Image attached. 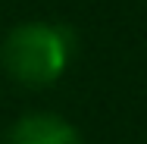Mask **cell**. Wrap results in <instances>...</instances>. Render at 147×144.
<instances>
[{
    "instance_id": "1",
    "label": "cell",
    "mask_w": 147,
    "mask_h": 144,
    "mask_svg": "<svg viewBox=\"0 0 147 144\" xmlns=\"http://www.w3.org/2000/svg\"><path fill=\"white\" fill-rule=\"evenodd\" d=\"M72 53V34L59 25L28 22L6 34L0 59L6 72L28 88H44L57 82Z\"/></svg>"
},
{
    "instance_id": "2",
    "label": "cell",
    "mask_w": 147,
    "mask_h": 144,
    "mask_svg": "<svg viewBox=\"0 0 147 144\" xmlns=\"http://www.w3.org/2000/svg\"><path fill=\"white\" fill-rule=\"evenodd\" d=\"M9 144H82L78 132L53 113H31L16 122Z\"/></svg>"
}]
</instances>
